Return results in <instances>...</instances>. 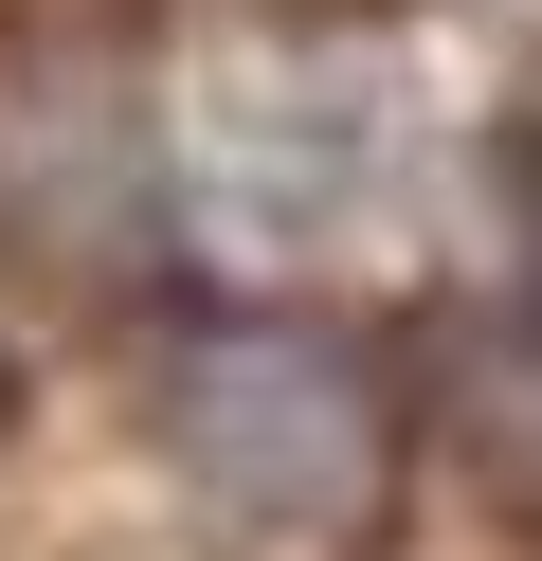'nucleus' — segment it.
<instances>
[{
    "label": "nucleus",
    "mask_w": 542,
    "mask_h": 561,
    "mask_svg": "<svg viewBox=\"0 0 542 561\" xmlns=\"http://www.w3.org/2000/svg\"><path fill=\"white\" fill-rule=\"evenodd\" d=\"M163 435H181V471H199L217 525H253V543H344V525L380 507L397 416H380V380L325 327H199L163 363Z\"/></svg>",
    "instance_id": "nucleus-1"
}]
</instances>
